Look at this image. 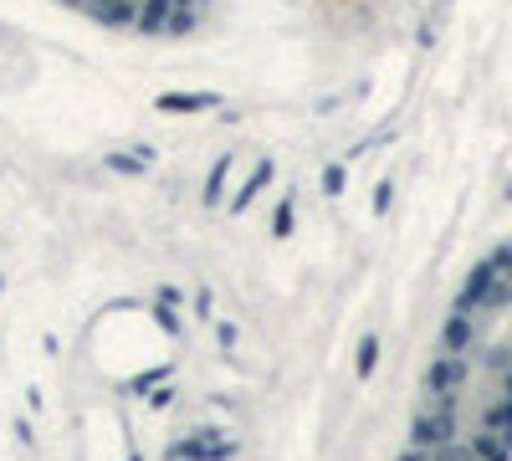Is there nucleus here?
I'll list each match as a JSON object with an SVG mask.
<instances>
[{
	"instance_id": "1",
	"label": "nucleus",
	"mask_w": 512,
	"mask_h": 461,
	"mask_svg": "<svg viewBox=\"0 0 512 461\" xmlns=\"http://www.w3.org/2000/svg\"><path fill=\"white\" fill-rule=\"evenodd\" d=\"M67 6L128 31H180L200 16V0H67Z\"/></svg>"
}]
</instances>
